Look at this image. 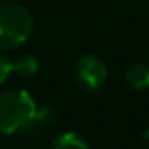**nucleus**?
Masks as SVG:
<instances>
[{"label": "nucleus", "mask_w": 149, "mask_h": 149, "mask_svg": "<svg viewBox=\"0 0 149 149\" xmlns=\"http://www.w3.org/2000/svg\"><path fill=\"white\" fill-rule=\"evenodd\" d=\"M37 104L26 90L0 93V133L14 135L35 128Z\"/></svg>", "instance_id": "1"}, {"label": "nucleus", "mask_w": 149, "mask_h": 149, "mask_svg": "<svg viewBox=\"0 0 149 149\" xmlns=\"http://www.w3.org/2000/svg\"><path fill=\"white\" fill-rule=\"evenodd\" d=\"M33 30L32 14L18 4L6 2L0 6V49L11 51L21 47Z\"/></svg>", "instance_id": "2"}, {"label": "nucleus", "mask_w": 149, "mask_h": 149, "mask_svg": "<svg viewBox=\"0 0 149 149\" xmlns=\"http://www.w3.org/2000/svg\"><path fill=\"white\" fill-rule=\"evenodd\" d=\"M74 74H76L77 83L84 90L97 91L105 84L109 70H107V65L102 58H98L95 54H84L76 61Z\"/></svg>", "instance_id": "3"}, {"label": "nucleus", "mask_w": 149, "mask_h": 149, "mask_svg": "<svg viewBox=\"0 0 149 149\" xmlns=\"http://www.w3.org/2000/svg\"><path fill=\"white\" fill-rule=\"evenodd\" d=\"M125 83L132 90H147L149 88V65L133 63L125 72Z\"/></svg>", "instance_id": "4"}, {"label": "nucleus", "mask_w": 149, "mask_h": 149, "mask_svg": "<svg viewBox=\"0 0 149 149\" xmlns=\"http://www.w3.org/2000/svg\"><path fill=\"white\" fill-rule=\"evenodd\" d=\"M53 149H86L88 140L76 132H61L51 140Z\"/></svg>", "instance_id": "5"}, {"label": "nucleus", "mask_w": 149, "mask_h": 149, "mask_svg": "<svg viewBox=\"0 0 149 149\" xmlns=\"http://www.w3.org/2000/svg\"><path fill=\"white\" fill-rule=\"evenodd\" d=\"M39 70V60L33 54H21L13 61V72L21 77H30Z\"/></svg>", "instance_id": "6"}, {"label": "nucleus", "mask_w": 149, "mask_h": 149, "mask_svg": "<svg viewBox=\"0 0 149 149\" xmlns=\"http://www.w3.org/2000/svg\"><path fill=\"white\" fill-rule=\"evenodd\" d=\"M54 119H56V114H54V111H53L51 107H40V109H37L35 126H39V125H42V126L51 125Z\"/></svg>", "instance_id": "7"}, {"label": "nucleus", "mask_w": 149, "mask_h": 149, "mask_svg": "<svg viewBox=\"0 0 149 149\" xmlns=\"http://www.w3.org/2000/svg\"><path fill=\"white\" fill-rule=\"evenodd\" d=\"M11 74H13V61L4 53H0V86L7 81Z\"/></svg>", "instance_id": "8"}, {"label": "nucleus", "mask_w": 149, "mask_h": 149, "mask_svg": "<svg viewBox=\"0 0 149 149\" xmlns=\"http://www.w3.org/2000/svg\"><path fill=\"white\" fill-rule=\"evenodd\" d=\"M140 137H142L144 144H147V146H149V128H146V130L142 132V135H140Z\"/></svg>", "instance_id": "9"}, {"label": "nucleus", "mask_w": 149, "mask_h": 149, "mask_svg": "<svg viewBox=\"0 0 149 149\" xmlns=\"http://www.w3.org/2000/svg\"><path fill=\"white\" fill-rule=\"evenodd\" d=\"M6 2H11V0H6Z\"/></svg>", "instance_id": "10"}]
</instances>
